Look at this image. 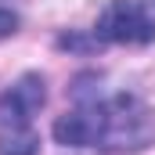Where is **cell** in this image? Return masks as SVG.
<instances>
[{
	"label": "cell",
	"mask_w": 155,
	"mask_h": 155,
	"mask_svg": "<svg viewBox=\"0 0 155 155\" xmlns=\"http://www.w3.org/2000/svg\"><path fill=\"white\" fill-rule=\"evenodd\" d=\"M61 148H141L152 137V116L134 94H87L76 83V108L51 126Z\"/></svg>",
	"instance_id": "obj_1"
},
{
	"label": "cell",
	"mask_w": 155,
	"mask_h": 155,
	"mask_svg": "<svg viewBox=\"0 0 155 155\" xmlns=\"http://www.w3.org/2000/svg\"><path fill=\"white\" fill-rule=\"evenodd\" d=\"M90 33L97 43H155V0H112Z\"/></svg>",
	"instance_id": "obj_2"
},
{
	"label": "cell",
	"mask_w": 155,
	"mask_h": 155,
	"mask_svg": "<svg viewBox=\"0 0 155 155\" xmlns=\"http://www.w3.org/2000/svg\"><path fill=\"white\" fill-rule=\"evenodd\" d=\"M47 105V79L40 72H25L11 90L0 97V130H25L33 126V116Z\"/></svg>",
	"instance_id": "obj_3"
},
{
	"label": "cell",
	"mask_w": 155,
	"mask_h": 155,
	"mask_svg": "<svg viewBox=\"0 0 155 155\" xmlns=\"http://www.w3.org/2000/svg\"><path fill=\"white\" fill-rule=\"evenodd\" d=\"M36 152H40V134L33 126L0 130V155H36Z\"/></svg>",
	"instance_id": "obj_4"
},
{
	"label": "cell",
	"mask_w": 155,
	"mask_h": 155,
	"mask_svg": "<svg viewBox=\"0 0 155 155\" xmlns=\"http://www.w3.org/2000/svg\"><path fill=\"white\" fill-rule=\"evenodd\" d=\"M94 47H101L94 33H90V36H79V33H61V36H58V51H76V54H87V51H94Z\"/></svg>",
	"instance_id": "obj_5"
},
{
	"label": "cell",
	"mask_w": 155,
	"mask_h": 155,
	"mask_svg": "<svg viewBox=\"0 0 155 155\" xmlns=\"http://www.w3.org/2000/svg\"><path fill=\"white\" fill-rule=\"evenodd\" d=\"M15 33H18V15L11 7H0V40L15 36Z\"/></svg>",
	"instance_id": "obj_6"
}]
</instances>
